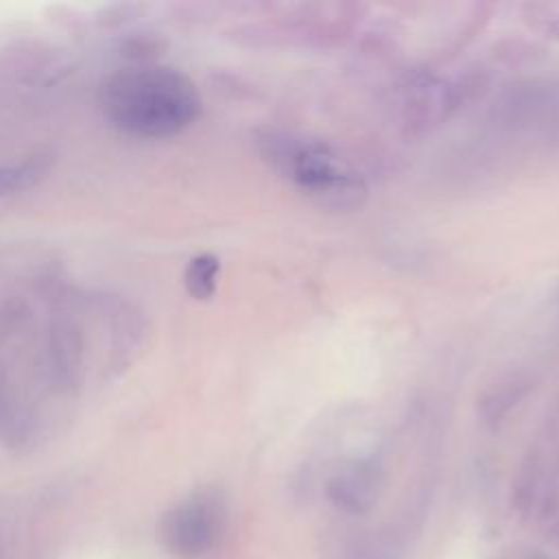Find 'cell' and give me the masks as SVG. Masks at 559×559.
Listing matches in <instances>:
<instances>
[{"label":"cell","instance_id":"6da1fadb","mask_svg":"<svg viewBox=\"0 0 559 559\" xmlns=\"http://www.w3.org/2000/svg\"><path fill=\"white\" fill-rule=\"evenodd\" d=\"M103 116L133 138H170L201 114V96L190 76L168 66L135 63L100 83Z\"/></svg>","mask_w":559,"mask_h":559},{"label":"cell","instance_id":"7a4b0ae2","mask_svg":"<svg viewBox=\"0 0 559 559\" xmlns=\"http://www.w3.org/2000/svg\"><path fill=\"white\" fill-rule=\"evenodd\" d=\"M258 146L280 175L323 207L352 210L367 197L362 173L328 142L266 129Z\"/></svg>","mask_w":559,"mask_h":559},{"label":"cell","instance_id":"3957f363","mask_svg":"<svg viewBox=\"0 0 559 559\" xmlns=\"http://www.w3.org/2000/svg\"><path fill=\"white\" fill-rule=\"evenodd\" d=\"M221 528V502L212 491H197L173 507L162 522V537L170 552L194 559L210 550Z\"/></svg>","mask_w":559,"mask_h":559},{"label":"cell","instance_id":"277c9868","mask_svg":"<svg viewBox=\"0 0 559 559\" xmlns=\"http://www.w3.org/2000/svg\"><path fill=\"white\" fill-rule=\"evenodd\" d=\"M330 496L338 509L365 511L373 502V476L362 467L338 474L330 485Z\"/></svg>","mask_w":559,"mask_h":559},{"label":"cell","instance_id":"5b68a950","mask_svg":"<svg viewBox=\"0 0 559 559\" xmlns=\"http://www.w3.org/2000/svg\"><path fill=\"white\" fill-rule=\"evenodd\" d=\"M50 168V159L44 155L26 157L22 162L0 166V197H9L35 186Z\"/></svg>","mask_w":559,"mask_h":559},{"label":"cell","instance_id":"8992f818","mask_svg":"<svg viewBox=\"0 0 559 559\" xmlns=\"http://www.w3.org/2000/svg\"><path fill=\"white\" fill-rule=\"evenodd\" d=\"M218 271H221V262L216 255L212 253L194 255L183 271V284L188 293L197 299H210L216 290Z\"/></svg>","mask_w":559,"mask_h":559}]
</instances>
